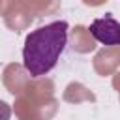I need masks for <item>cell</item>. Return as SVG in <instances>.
Segmentation results:
<instances>
[{"label":"cell","instance_id":"cell-2","mask_svg":"<svg viewBox=\"0 0 120 120\" xmlns=\"http://www.w3.org/2000/svg\"><path fill=\"white\" fill-rule=\"evenodd\" d=\"M92 38L105 45V47H116L120 45V22L111 15V13H105L103 17H98L90 22L88 26Z\"/></svg>","mask_w":120,"mask_h":120},{"label":"cell","instance_id":"cell-1","mask_svg":"<svg viewBox=\"0 0 120 120\" xmlns=\"http://www.w3.org/2000/svg\"><path fill=\"white\" fill-rule=\"evenodd\" d=\"M68 34H69V24L68 21H52L45 26H39L32 30L24 38L22 45V66L32 77H43L51 73L66 45H68Z\"/></svg>","mask_w":120,"mask_h":120},{"label":"cell","instance_id":"cell-3","mask_svg":"<svg viewBox=\"0 0 120 120\" xmlns=\"http://www.w3.org/2000/svg\"><path fill=\"white\" fill-rule=\"evenodd\" d=\"M9 116H11V107L0 99V120H9Z\"/></svg>","mask_w":120,"mask_h":120}]
</instances>
